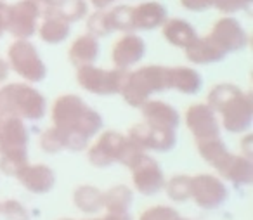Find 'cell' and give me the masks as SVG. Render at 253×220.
I'll list each match as a JSON object with an SVG mask.
<instances>
[{"instance_id":"obj_1","label":"cell","mask_w":253,"mask_h":220,"mask_svg":"<svg viewBox=\"0 0 253 220\" xmlns=\"http://www.w3.org/2000/svg\"><path fill=\"white\" fill-rule=\"evenodd\" d=\"M52 123L68 151H84L102 129V116L80 95L64 94L52 104Z\"/></svg>"},{"instance_id":"obj_2","label":"cell","mask_w":253,"mask_h":220,"mask_svg":"<svg viewBox=\"0 0 253 220\" xmlns=\"http://www.w3.org/2000/svg\"><path fill=\"white\" fill-rule=\"evenodd\" d=\"M169 90V68L151 64L135 71H128V77L122 88V97L132 108H141L153 94Z\"/></svg>"},{"instance_id":"obj_3","label":"cell","mask_w":253,"mask_h":220,"mask_svg":"<svg viewBox=\"0 0 253 220\" xmlns=\"http://www.w3.org/2000/svg\"><path fill=\"white\" fill-rule=\"evenodd\" d=\"M47 101L35 87L26 84H9L0 88V113H11L23 120H42Z\"/></svg>"},{"instance_id":"obj_4","label":"cell","mask_w":253,"mask_h":220,"mask_svg":"<svg viewBox=\"0 0 253 220\" xmlns=\"http://www.w3.org/2000/svg\"><path fill=\"white\" fill-rule=\"evenodd\" d=\"M7 64L30 84H39L47 77V66L37 47L28 39H16L7 50Z\"/></svg>"},{"instance_id":"obj_5","label":"cell","mask_w":253,"mask_h":220,"mask_svg":"<svg viewBox=\"0 0 253 220\" xmlns=\"http://www.w3.org/2000/svg\"><path fill=\"white\" fill-rule=\"evenodd\" d=\"M77 82L84 90L95 95H115L120 94L128 77V70L113 68V70H102L95 68L94 64L77 68Z\"/></svg>"},{"instance_id":"obj_6","label":"cell","mask_w":253,"mask_h":220,"mask_svg":"<svg viewBox=\"0 0 253 220\" xmlns=\"http://www.w3.org/2000/svg\"><path fill=\"white\" fill-rule=\"evenodd\" d=\"M215 113L222 116V127L231 133H241L252 127L253 122V99L239 88L238 92L227 97Z\"/></svg>"},{"instance_id":"obj_7","label":"cell","mask_w":253,"mask_h":220,"mask_svg":"<svg viewBox=\"0 0 253 220\" xmlns=\"http://www.w3.org/2000/svg\"><path fill=\"white\" fill-rule=\"evenodd\" d=\"M229 198L225 184L218 177L210 174H200L191 178V199L200 208L215 210L222 206Z\"/></svg>"},{"instance_id":"obj_8","label":"cell","mask_w":253,"mask_h":220,"mask_svg":"<svg viewBox=\"0 0 253 220\" xmlns=\"http://www.w3.org/2000/svg\"><path fill=\"white\" fill-rule=\"evenodd\" d=\"M42 16L35 0H19L18 4L9 5L7 28L14 39H30L39 28V18Z\"/></svg>"},{"instance_id":"obj_9","label":"cell","mask_w":253,"mask_h":220,"mask_svg":"<svg viewBox=\"0 0 253 220\" xmlns=\"http://www.w3.org/2000/svg\"><path fill=\"white\" fill-rule=\"evenodd\" d=\"M126 137L134 140L144 151H156V153H167V151L173 149L177 142L175 130L160 129V127H153L146 122L132 127Z\"/></svg>"},{"instance_id":"obj_10","label":"cell","mask_w":253,"mask_h":220,"mask_svg":"<svg viewBox=\"0 0 253 220\" xmlns=\"http://www.w3.org/2000/svg\"><path fill=\"white\" fill-rule=\"evenodd\" d=\"M211 42L225 54L238 52L248 45V33L241 26V23L234 18H220L213 25L211 32L208 33Z\"/></svg>"},{"instance_id":"obj_11","label":"cell","mask_w":253,"mask_h":220,"mask_svg":"<svg viewBox=\"0 0 253 220\" xmlns=\"http://www.w3.org/2000/svg\"><path fill=\"white\" fill-rule=\"evenodd\" d=\"M130 170L135 191L141 192L142 196H155L165 187V175L158 161L148 154H144Z\"/></svg>"},{"instance_id":"obj_12","label":"cell","mask_w":253,"mask_h":220,"mask_svg":"<svg viewBox=\"0 0 253 220\" xmlns=\"http://www.w3.org/2000/svg\"><path fill=\"white\" fill-rule=\"evenodd\" d=\"M126 135L115 130H106L99 135L94 146L88 149L87 158L88 163L94 165L95 168H108L113 163L118 161V154L122 149L123 142H125Z\"/></svg>"},{"instance_id":"obj_13","label":"cell","mask_w":253,"mask_h":220,"mask_svg":"<svg viewBox=\"0 0 253 220\" xmlns=\"http://www.w3.org/2000/svg\"><path fill=\"white\" fill-rule=\"evenodd\" d=\"M186 125L194 139L205 140L211 137H220V125H218L217 113L208 104H193L186 111Z\"/></svg>"},{"instance_id":"obj_14","label":"cell","mask_w":253,"mask_h":220,"mask_svg":"<svg viewBox=\"0 0 253 220\" xmlns=\"http://www.w3.org/2000/svg\"><path fill=\"white\" fill-rule=\"evenodd\" d=\"M146 56V42L137 37L135 33H125L118 42L113 45L111 50V61L115 68H122V70H128L142 57Z\"/></svg>"},{"instance_id":"obj_15","label":"cell","mask_w":253,"mask_h":220,"mask_svg":"<svg viewBox=\"0 0 253 220\" xmlns=\"http://www.w3.org/2000/svg\"><path fill=\"white\" fill-rule=\"evenodd\" d=\"M16 178L21 182V185L26 191L33 192V194H47L54 187V184H56V174H54V170L42 163H37V165L28 163Z\"/></svg>"},{"instance_id":"obj_16","label":"cell","mask_w":253,"mask_h":220,"mask_svg":"<svg viewBox=\"0 0 253 220\" xmlns=\"http://www.w3.org/2000/svg\"><path fill=\"white\" fill-rule=\"evenodd\" d=\"M141 113L146 123L153 127H160V129L175 130L180 123L179 111L173 106L167 104L163 101H156V99H148L141 106Z\"/></svg>"},{"instance_id":"obj_17","label":"cell","mask_w":253,"mask_h":220,"mask_svg":"<svg viewBox=\"0 0 253 220\" xmlns=\"http://www.w3.org/2000/svg\"><path fill=\"white\" fill-rule=\"evenodd\" d=\"M167 19V9L160 2H144L132 7V26L134 32H149V30L162 28Z\"/></svg>"},{"instance_id":"obj_18","label":"cell","mask_w":253,"mask_h":220,"mask_svg":"<svg viewBox=\"0 0 253 220\" xmlns=\"http://www.w3.org/2000/svg\"><path fill=\"white\" fill-rule=\"evenodd\" d=\"M0 135L4 139L5 149L9 147H28V130L23 118L11 113H0Z\"/></svg>"},{"instance_id":"obj_19","label":"cell","mask_w":253,"mask_h":220,"mask_svg":"<svg viewBox=\"0 0 253 220\" xmlns=\"http://www.w3.org/2000/svg\"><path fill=\"white\" fill-rule=\"evenodd\" d=\"M217 172L234 185H250L253 182L252 158H246L243 154H229L225 163Z\"/></svg>"},{"instance_id":"obj_20","label":"cell","mask_w":253,"mask_h":220,"mask_svg":"<svg viewBox=\"0 0 253 220\" xmlns=\"http://www.w3.org/2000/svg\"><path fill=\"white\" fill-rule=\"evenodd\" d=\"M99 56V39H95L90 33L80 35L73 44H71L70 50H68V57L70 63L75 68L88 66L94 64Z\"/></svg>"},{"instance_id":"obj_21","label":"cell","mask_w":253,"mask_h":220,"mask_svg":"<svg viewBox=\"0 0 253 220\" xmlns=\"http://www.w3.org/2000/svg\"><path fill=\"white\" fill-rule=\"evenodd\" d=\"M203 87V78L196 70L189 66L169 68V88L179 90L180 94H198Z\"/></svg>"},{"instance_id":"obj_22","label":"cell","mask_w":253,"mask_h":220,"mask_svg":"<svg viewBox=\"0 0 253 220\" xmlns=\"http://www.w3.org/2000/svg\"><path fill=\"white\" fill-rule=\"evenodd\" d=\"M186 57L194 64H213L218 61L225 59L227 54L222 52L208 35L205 37H196L194 42L191 45H187L186 49Z\"/></svg>"},{"instance_id":"obj_23","label":"cell","mask_w":253,"mask_h":220,"mask_svg":"<svg viewBox=\"0 0 253 220\" xmlns=\"http://www.w3.org/2000/svg\"><path fill=\"white\" fill-rule=\"evenodd\" d=\"M162 32L167 42L173 47H179V49H186L198 37L196 30L186 19H180V18H172V19L167 18L165 23L162 25Z\"/></svg>"},{"instance_id":"obj_24","label":"cell","mask_w":253,"mask_h":220,"mask_svg":"<svg viewBox=\"0 0 253 220\" xmlns=\"http://www.w3.org/2000/svg\"><path fill=\"white\" fill-rule=\"evenodd\" d=\"M42 42L49 44V45H56L61 44L70 37L71 26L63 18L52 14V12H42V23L37 28Z\"/></svg>"},{"instance_id":"obj_25","label":"cell","mask_w":253,"mask_h":220,"mask_svg":"<svg viewBox=\"0 0 253 220\" xmlns=\"http://www.w3.org/2000/svg\"><path fill=\"white\" fill-rule=\"evenodd\" d=\"M104 192L95 185H78L73 191V203L80 212L84 213H97L102 208Z\"/></svg>"},{"instance_id":"obj_26","label":"cell","mask_w":253,"mask_h":220,"mask_svg":"<svg viewBox=\"0 0 253 220\" xmlns=\"http://www.w3.org/2000/svg\"><path fill=\"white\" fill-rule=\"evenodd\" d=\"M196 146H198V151H200L201 158H203L208 165H211L215 170H218V168L225 163L229 154H231L220 137H211V139L198 140Z\"/></svg>"},{"instance_id":"obj_27","label":"cell","mask_w":253,"mask_h":220,"mask_svg":"<svg viewBox=\"0 0 253 220\" xmlns=\"http://www.w3.org/2000/svg\"><path fill=\"white\" fill-rule=\"evenodd\" d=\"M26 165H28L26 147H9L0 153V172L7 177H18Z\"/></svg>"},{"instance_id":"obj_28","label":"cell","mask_w":253,"mask_h":220,"mask_svg":"<svg viewBox=\"0 0 253 220\" xmlns=\"http://www.w3.org/2000/svg\"><path fill=\"white\" fill-rule=\"evenodd\" d=\"M134 201V192L128 185L118 184L104 192L102 208L108 212H128Z\"/></svg>"},{"instance_id":"obj_29","label":"cell","mask_w":253,"mask_h":220,"mask_svg":"<svg viewBox=\"0 0 253 220\" xmlns=\"http://www.w3.org/2000/svg\"><path fill=\"white\" fill-rule=\"evenodd\" d=\"M87 11H88V5L85 0H61L59 4L52 9H47L43 12H52V14L59 16L63 18L64 21L71 23H77L80 19H84L87 16Z\"/></svg>"},{"instance_id":"obj_30","label":"cell","mask_w":253,"mask_h":220,"mask_svg":"<svg viewBox=\"0 0 253 220\" xmlns=\"http://www.w3.org/2000/svg\"><path fill=\"white\" fill-rule=\"evenodd\" d=\"M191 175H175L170 180H165V191L172 201L186 203L191 199Z\"/></svg>"},{"instance_id":"obj_31","label":"cell","mask_w":253,"mask_h":220,"mask_svg":"<svg viewBox=\"0 0 253 220\" xmlns=\"http://www.w3.org/2000/svg\"><path fill=\"white\" fill-rule=\"evenodd\" d=\"M109 25L115 32L122 33H135L132 26V7L130 5H116V7L108 9Z\"/></svg>"},{"instance_id":"obj_32","label":"cell","mask_w":253,"mask_h":220,"mask_svg":"<svg viewBox=\"0 0 253 220\" xmlns=\"http://www.w3.org/2000/svg\"><path fill=\"white\" fill-rule=\"evenodd\" d=\"M87 33L94 35L95 39H104L113 33V28L109 25L108 18V7L106 9H97L95 12H92L87 18Z\"/></svg>"},{"instance_id":"obj_33","label":"cell","mask_w":253,"mask_h":220,"mask_svg":"<svg viewBox=\"0 0 253 220\" xmlns=\"http://www.w3.org/2000/svg\"><path fill=\"white\" fill-rule=\"evenodd\" d=\"M144 154H146V151L142 149L141 146H137L134 140H130L128 137H126L125 142H123V146H122V149H120L118 161H116V163H122L123 167L132 168L142 156H144Z\"/></svg>"},{"instance_id":"obj_34","label":"cell","mask_w":253,"mask_h":220,"mask_svg":"<svg viewBox=\"0 0 253 220\" xmlns=\"http://www.w3.org/2000/svg\"><path fill=\"white\" fill-rule=\"evenodd\" d=\"M40 147L47 154H57L59 151L64 149L63 139H61L56 127H50L45 132H42V135H40Z\"/></svg>"},{"instance_id":"obj_35","label":"cell","mask_w":253,"mask_h":220,"mask_svg":"<svg viewBox=\"0 0 253 220\" xmlns=\"http://www.w3.org/2000/svg\"><path fill=\"white\" fill-rule=\"evenodd\" d=\"M0 213L5 220H30V213L25 206L16 199H7L0 203Z\"/></svg>"},{"instance_id":"obj_36","label":"cell","mask_w":253,"mask_h":220,"mask_svg":"<svg viewBox=\"0 0 253 220\" xmlns=\"http://www.w3.org/2000/svg\"><path fill=\"white\" fill-rule=\"evenodd\" d=\"M177 219H179L177 210L165 205L151 206L146 212H142L141 217H139V220H177Z\"/></svg>"},{"instance_id":"obj_37","label":"cell","mask_w":253,"mask_h":220,"mask_svg":"<svg viewBox=\"0 0 253 220\" xmlns=\"http://www.w3.org/2000/svg\"><path fill=\"white\" fill-rule=\"evenodd\" d=\"M253 0H215L213 7L224 14H234V12L250 9Z\"/></svg>"},{"instance_id":"obj_38","label":"cell","mask_w":253,"mask_h":220,"mask_svg":"<svg viewBox=\"0 0 253 220\" xmlns=\"http://www.w3.org/2000/svg\"><path fill=\"white\" fill-rule=\"evenodd\" d=\"M215 0H180V5L191 12H203L213 7Z\"/></svg>"},{"instance_id":"obj_39","label":"cell","mask_w":253,"mask_h":220,"mask_svg":"<svg viewBox=\"0 0 253 220\" xmlns=\"http://www.w3.org/2000/svg\"><path fill=\"white\" fill-rule=\"evenodd\" d=\"M99 220H132V217L128 215V212H108Z\"/></svg>"},{"instance_id":"obj_40","label":"cell","mask_w":253,"mask_h":220,"mask_svg":"<svg viewBox=\"0 0 253 220\" xmlns=\"http://www.w3.org/2000/svg\"><path fill=\"white\" fill-rule=\"evenodd\" d=\"M252 142H253V135H246L245 139H243V142H241V153H243V156L252 158V154H253Z\"/></svg>"},{"instance_id":"obj_41","label":"cell","mask_w":253,"mask_h":220,"mask_svg":"<svg viewBox=\"0 0 253 220\" xmlns=\"http://www.w3.org/2000/svg\"><path fill=\"white\" fill-rule=\"evenodd\" d=\"M61 0H35V4L40 7V11H47V9H52L56 7L57 4H59Z\"/></svg>"},{"instance_id":"obj_42","label":"cell","mask_w":253,"mask_h":220,"mask_svg":"<svg viewBox=\"0 0 253 220\" xmlns=\"http://www.w3.org/2000/svg\"><path fill=\"white\" fill-rule=\"evenodd\" d=\"M116 0H90V4L94 5L95 9H106L111 4H115Z\"/></svg>"},{"instance_id":"obj_43","label":"cell","mask_w":253,"mask_h":220,"mask_svg":"<svg viewBox=\"0 0 253 220\" xmlns=\"http://www.w3.org/2000/svg\"><path fill=\"white\" fill-rule=\"evenodd\" d=\"M7 75H9V64L0 57V84L7 78Z\"/></svg>"},{"instance_id":"obj_44","label":"cell","mask_w":253,"mask_h":220,"mask_svg":"<svg viewBox=\"0 0 253 220\" xmlns=\"http://www.w3.org/2000/svg\"><path fill=\"white\" fill-rule=\"evenodd\" d=\"M5 149V144H4V139H2V135H0V153Z\"/></svg>"},{"instance_id":"obj_45","label":"cell","mask_w":253,"mask_h":220,"mask_svg":"<svg viewBox=\"0 0 253 220\" xmlns=\"http://www.w3.org/2000/svg\"><path fill=\"white\" fill-rule=\"evenodd\" d=\"M177 220H193V219H187V217H180L179 215V219H177Z\"/></svg>"},{"instance_id":"obj_46","label":"cell","mask_w":253,"mask_h":220,"mask_svg":"<svg viewBox=\"0 0 253 220\" xmlns=\"http://www.w3.org/2000/svg\"><path fill=\"white\" fill-rule=\"evenodd\" d=\"M63 220H71V219H63Z\"/></svg>"}]
</instances>
